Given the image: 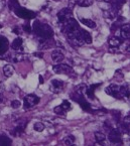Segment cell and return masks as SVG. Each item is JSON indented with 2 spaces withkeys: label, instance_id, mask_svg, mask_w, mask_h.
<instances>
[{
  "label": "cell",
  "instance_id": "6",
  "mask_svg": "<svg viewBox=\"0 0 130 146\" xmlns=\"http://www.w3.org/2000/svg\"><path fill=\"white\" fill-rule=\"evenodd\" d=\"M52 70H54V73L59 74H65V75L68 76H72L74 74V70L73 68L70 67L69 64H54V67H52Z\"/></svg>",
  "mask_w": 130,
  "mask_h": 146
},
{
  "label": "cell",
  "instance_id": "21",
  "mask_svg": "<svg viewBox=\"0 0 130 146\" xmlns=\"http://www.w3.org/2000/svg\"><path fill=\"white\" fill-rule=\"evenodd\" d=\"M122 43V38L118 36H112L109 38V44L111 47H118Z\"/></svg>",
  "mask_w": 130,
  "mask_h": 146
},
{
  "label": "cell",
  "instance_id": "20",
  "mask_svg": "<svg viewBox=\"0 0 130 146\" xmlns=\"http://www.w3.org/2000/svg\"><path fill=\"white\" fill-rule=\"evenodd\" d=\"M56 44L54 40H52V38L50 39H41V44L39 46V48L41 50H48V48H50L54 45Z\"/></svg>",
  "mask_w": 130,
  "mask_h": 146
},
{
  "label": "cell",
  "instance_id": "11",
  "mask_svg": "<svg viewBox=\"0 0 130 146\" xmlns=\"http://www.w3.org/2000/svg\"><path fill=\"white\" fill-rule=\"evenodd\" d=\"M64 87H65V83L62 80H52L50 85V90L54 94H59L63 92Z\"/></svg>",
  "mask_w": 130,
  "mask_h": 146
},
{
  "label": "cell",
  "instance_id": "25",
  "mask_svg": "<svg viewBox=\"0 0 130 146\" xmlns=\"http://www.w3.org/2000/svg\"><path fill=\"white\" fill-rule=\"evenodd\" d=\"M93 4V0H78L77 1V5L82 7H88L91 6Z\"/></svg>",
  "mask_w": 130,
  "mask_h": 146
},
{
  "label": "cell",
  "instance_id": "27",
  "mask_svg": "<svg viewBox=\"0 0 130 146\" xmlns=\"http://www.w3.org/2000/svg\"><path fill=\"white\" fill-rule=\"evenodd\" d=\"M75 140H76V138H75V136H73V135H70V136H68L67 138L65 139V144L66 145H72V144L74 143L75 142Z\"/></svg>",
  "mask_w": 130,
  "mask_h": 146
},
{
  "label": "cell",
  "instance_id": "5",
  "mask_svg": "<svg viewBox=\"0 0 130 146\" xmlns=\"http://www.w3.org/2000/svg\"><path fill=\"white\" fill-rule=\"evenodd\" d=\"M12 11H14V13L17 15L18 17L22 18V19H26V20L32 19V18H35V16H36V13L35 12H33V11H31V10H28V9H26V8H23V7H21L20 5H17Z\"/></svg>",
  "mask_w": 130,
  "mask_h": 146
},
{
  "label": "cell",
  "instance_id": "2",
  "mask_svg": "<svg viewBox=\"0 0 130 146\" xmlns=\"http://www.w3.org/2000/svg\"><path fill=\"white\" fill-rule=\"evenodd\" d=\"M31 28H32V31L35 33V35H37L40 39H50L54 36L52 28L48 24L42 23L39 20H35Z\"/></svg>",
  "mask_w": 130,
  "mask_h": 146
},
{
  "label": "cell",
  "instance_id": "3",
  "mask_svg": "<svg viewBox=\"0 0 130 146\" xmlns=\"http://www.w3.org/2000/svg\"><path fill=\"white\" fill-rule=\"evenodd\" d=\"M105 92L110 96L114 97L115 99L122 100L124 98H129L130 92L127 86H119L116 84H111L105 89Z\"/></svg>",
  "mask_w": 130,
  "mask_h": 146
},
{
  "label": "cell",
  "instance_id": "18",
  "mask_svg": "<svg viewBox=\"0 0 130 146\" xmlns=\"http://www.w3.org/2000/svg\"><path fill=\"white\" fill-rule=\"evenodd\" d=\"M26 123L27 122H25L24 124L17 125V126H16L15 128L13 129L12 131L10 132L11 135H13V136H20L21 135V134L24 132V128H25V126H26Z\"/></svg>",
  "mask_w": 130,
  "mask_h": 146
},
{
  "label": "cell",
  "instance_id": "29",
  "mask_svg": "<svg viewBox=\"0 0 130 146\" xmlns=\"http://www.w3.org/2000/svg\"><path fill=\"white\" fill-rule=\"evenodd\" d=\"M20 105H21V103H20L19 100H13V101L11 102V107H12L13 109H18V108L20 107Z\"/></svg>",
  "mask_w": 130,
  "mask_h": 146
},
{
  "label": "cell",
  "instance_id": "17",
  "mask_svg": "<svg viewBox=\"0 0 130 146\" xmlns=\"http://www.w3.org/2000/svg\"><path fill=\"white\" fill-rule=\"evenodd\" d=\"M22 44H23V40H22L21 37H17L13 40L12 44H11V47L13 50H16V52H21L22 50Z\"/></svg>",
  "mask_w": 130,
  "mask_h": 146
},
{
  "label": "cell",
  "instance_id": "4",
  "mask_svg": "<svg viewBox=\"0 0 130 146\" xmlns=\"http://www.w3.org/2000/svg\"><path fill=\"white\" fill-rule=\"evenodd\" d=\"M70 97H71V99L73 100V101L77 102V103L81 106V108H82L84 111L89 112V113H93V114H95V113H96L95 110L92 109V107H91V105L89 104V102L86 100V98L84 97V94H83V93L77 92V91H76V92L72 93Z\"/></svg>",
  "mask_w": 130,
  "mask_h": 146
},
{
  "label": "cell",
  "instance_id": "10",
  "mask_svg": "<svg viewBox=\"0 0 130 146\" xmlns=\"http://www.w3.org/2000/svg\"><path fill=\"white\" fill-rule=\"evenodd\" d=\"M70 110H72L71 103H70L68 100H65V101H63V103H62L61 105L54 107V113L58 115H65Z\"/></svg>",
  "mask_w": 130,
  "mask_h": 146
},
{
  "label": "cell",
  "instance_id": "12",
  "mask_svg": "<svg viewBox=\"0 0 130 146\" xmlns=\"http://www.w3.org/2000/svg\"><path fill=\"white\" fill-rule=\"evenodd\" d=\"M126 0H112L111 1V11H110L111 15H113V16L117 15L120 8L123 6Z\"/></svg>",
  "mask_w": 130,
  "mask_h": 146
},
{
  "label": "cell",
  "instance_id": "8",
  "mask_svg": "<svg viewBox=\"0 0 130 146\" xmlns=\"http://www.w3.org/2000/svg\"><path fill=\"white\" fill-rule=\"evenodd\" d=\"M121 132L119 131V129H110L109 130V136L108 139L111 143L113 144H122V137H121Z\"/></svg>",
  "mask_w": 130,
  "mask_h": 146
},
{
  "label": "cell",
  "instance_id": "37",
  "mask_svg": "<svg viewBox=\"0 0 130 146\" xmlns=\"http://www.w3.org/2000/svg\"><path fill=\"white\" fill-rule=\"evenodd\" d=\"M5 2H6V0H0V6H2V5L5 4Z\"/></svg>",
  "mask_w": 130,
  "mask_h": 146
},
{
  "label": "cell",
  "instance_id": "13",
  "mask_svg": "<svg viewBox=\"0 0 130 146\" xmlns=\"http://www.w3.org/2000/svg\"><path fill=\"white\" fill-rule=\"evenodd\" d=\"M9 42L8 39L3 35H0V56L4 54L8 50Z\"/></svg>",
  "mask_w": 130,
  "mask_h": 146
},
{
  "label": "cell",
  "instance_id": "30",
  "mask_svg": "<svg viewBox=\"0 0 130 146\" xmlns=\"http://www.w3.org/2000/svg\"><path fill=\"white\" fill-rule=\"evenodd\" d=\"M22 28H23L24 32H27V33H31L32 32V28H31V24H24L23 26H22Z\"/></svg>",
  "mask_w": 130,
  "mask_h": 146
},
{
  "label": "cell",
  "instance_id": "35",
  "mask_svg": "<svg viewBox=\"0 0 130 146\" xmlns=\"http://www.w3.org/2000/svg\"><path fill=\"white\" fill-rule=\"evenodd\" d=\"M38 80H39V84H43V82H44V81H43V77H42V76H39Z\"/></svg>",
  "mask_w": 130,
  "mask_h": 146
},
{
  "label": "cell",
  "instance_id": "32",
  "mask_svg": "<svg viewBox=\"0 0 130 146\" xmlns=\"http://www.w3.org/2000/svg\"><path fill=\"white\" fill-rule=\"evenodd\" d=\"M112 115L115 117V120H116V122H117V123L119 122V121H120V113H119V112H117V113H116V111L112 112Z\"/></svg>",
  "mask_w": 130,
  "mask_h": 146
},
{
  "label": "cell",
  "instance_id": "33",
  "mask_svg": "<svg viewBox=\"0 0 130 146\" xmlns=\"http://www.w3.org/2000/svg\"><path fill=\"white\" fill-rule=\"evenodd\" d=\"M34 56H37V58H42L43 54H42V52H35V54H34Z\"/></svg>",
  "mask_w": 130,
  "mask_h": 146
},
{
  "label": "cell",
  "instance_id": "24",
  "mask_svg": "<svg viewBox=\"0 0 130 146\" xmlns=\"http://www.w3.org/2000/svg\"><path fill=\"white\" fill-rule=\"evenodd\" d=\"M95 139H96V141H97V143L102 144L103 142L105 141V139H106V136H105V134L101 133V132H96Z\"/></svg>",
  "mask_w": 130,
  "mask_h": 146
},
{
  "label": "cell",
  "instance_id": "19",
  "mask_svg": "<svg viewBox=\"0 0 130 146\" xmlns=\"http://www.w3.org/2000/svg\"><path fill=\"white\" fill-rule=\"evenodd\" d=\"M12 144V140L5 133H0V146H8Z\"/></svg>",
  "mask_w": 130,
  "mask_h": 146
},
{
  "label": "cell",
  "instance_id": "15",
  "mask_svg": "<svg viewBox=\"0 0 130 146\" xmlns=\"http://www.w3.org/2000/svg\"><path fill=\"white\" fill-rule=\"evenodd\" d=\"M52 58L54 62L59 64V62H63L64 58H65V56H64L63 52L61 50H54L52 54Z\"/></svg>",
  "mask_w": 130,
  "mask_h": 146
},
{
  "label": "cell",
  "instance_id": "1",
  "mask_svg": "<svg viewBox=\"0 0 130 146\" xmlns=\"http://www.w3.org/2000/svg\"><path fill=\"white\" fill-rule=\"evenodd\" d=\"M66 36L68 37L70 42L73 45H75V46H80V45H83L85 43L91 44L92 40H93L92 35H90L89 32L81 27L77 28L76 30L72 31L71 33L67 35Z\"/></svg>",
  "mask_w": 130,
  "mask_h": 146
},
{
  "label": "cell",
  "instance_id": "38",
  "mask_svg": "<svg viewBox=\"0 0 130 146\" xmlns=\"http://www.w3.org/2000/svg\"><path fill=\"white\" fill-rule=\"evenodd\" d=\"M97 1H106V2H108L109 0H97Z\"/></svg>",
  "mask_w": 130,
  "mask_h": 146
},
{
  "label": "cell",
  "instance_id": "36",
  "mask_svg": "<svg viewBox=\"0 0 130 146\" xmlns=\"http://www.w3.org/2000/svg\"><path fill=\"white\" fill-rule=\"evenodd\" d=\"M3 89H4V86H3L2 83H0V93L3 92Z\"/></svg>",
  "mask_w": 130,
  "mask_h": 146
},
{
  "label": "cell",
  "instance_id": "9",
  "mask_svg": "<svg viewBox=\"0 0 130 146\" xmlns=\"http://www.w3.org/2000/svg\"><path fill=\"white\" fill-rule=\"evenodd\" d=\"M56 17H58V19H59L60 23H63L64 21L68 20L69 18L73 17V9L69 8V7L63 8L61 11H59V13H58V15H56Z\"/></svg>",
  "mask_w": 130,
  "mask_h": 146
},
{
  "label": "cell",
  "instance_id": "7",
  "mask_svg": "<svg viewBox=\"0 0 130 146\" xmlns=\"http://www.w3.org/2000/svg\"><path fill=\"white\" fill-rule=\"evenodd\" d=\"M39 102V97H37L35 94H29L26 97H24L23 101V108L24 109H31L37 105Z\"/></svg>",
  "mask_w": 130,
  "mask_h": 146
},
{
  "label": "cell",
  "instance_id": "23",
  "mask_svg": "<svg viewBox=\"0 0 130 146\" xmlns=\"http://www.w3.org/2000/svg\"><path fill=\"white\" fill-rule=\"evenodd\" d=\"M81 23L86 25L87 27L89 28H95L96 23L95 21H93L92 19H88V18H81Z\"/></svg>",
  "mask_w": 130,
  "mask_h": 146
},
{
  "label": "cell",
  "instance_id": "34",
  "mask_svg": "<svg viewBox=\"0 0 130 146\" xmlns=\"http://www.w3.org/2000/svg\"><path fill=\"white\" fill-rule=\"evenodd\" d=\"M13 32H14V33H16V35H19V33H20L18 27H14V28H13Z\"/></svg>",
  "mask_w": 130,
  "mask_h": 146
},
{
  "label": "cell",
  "instance_id": "22",
  "mask_svg": "<svg viewBox=\"0 0 130 146\" xmlns=\"http://www.w3.org/2000/svg\"><path fill=\"white\" fill-rule=\"evenodd\" d=\"M14 68H13L12 64H5L4 68H3V73H4V76L7 78H10L11 76H13L14 74Z\"/></svg>",
  "mask_w": 130,
  "mask_h": 146
},
{
  "label": "cell",
  "instance_id": "39",
  "mask_svg": "<svg viewBox=\"0 0 130 146\" xmlns=\"http://www.w3.org/2000/svg\"><path fill=\"white\" fill-rule=\"evenodd\" d=\"M1 27H2V25H0V28H1Z\"/></svg>",
  "mask_w": 130,
  "mask_h": 146
},
{
  "label": "cell",
  "instance_id": "31",
  "mask_svg": "<svg viewBox=\"0 0 130 146\" xmlns=\"http://www.w3.org/2000/svg\"><path fill=\"white\" fill-rule=\"evenodd\" d=\"M77 1H78V0H70L69 1V8L74 9V7L77 5Z\"/></svg>",
  "mask_w": 130,
  "mask_h": 146
},
{
  "label": "cell",
  "instance_id": "14",
  "mask_svg": "<svg viewBox=\"0 0 130 146\" xmlns=\"http://www.w3.org/2000/svg\"><path fill=\"white\" fill-rule=\"evenodd\" d=\"M100 86H101V83H99V84H93V85H91L89 88H87L86 89L87 97L91 100L95 99V91L97 90V88H99Z\"/></svg>",
  "mask_w": 130,
  "mask_h": 146
},
{
  "label": "cell",
  "instance_id": "28",
  "mask_svg": "<svg viewBox=\"0 0 130 146\" xmlns=\"http://www.w3.org/2000/svg\"><path fill=\"white\" fill-rule=\"evenodd\" d=\"M17 5H19L17 0H9V3H8V6L10 8V10H13V9L15 8Z\"/></svg>",
  "mask_w": 130,
  "mask_h": 146
},
{
  "label": "cell",
  "instance_id": "26",
  "mask_svg": "<svg viewBox=\"0 0 130 146\" xmlns=\"http://www.w3.org/2000/svg\"><path fill=\"white\" fill-rule=\"evenodd\" d=\"M33 129L37 132H42L44 130V124L41 122H36L33 125Z\"/></svg>",
  "mask_w": 130,
  "mask_h": 146
},
{
  "label": "cell",
  "instance_id": "16",
  "mask_svg": "<svg viewBox=\"0 0 130 146\" xmlns=\"http://www.w3.org/2000/svg\"><path fill=\"white\" fill-rule=\"evenodd\" d=\"M120 37L122 39H128L130 36V27H129V24H124V25L121 26L120 28Z\"/></svg>",
  "mask_w": 130,
  "mask_h": 146
}]
</instances>
